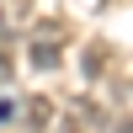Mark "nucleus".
<instances>
[{"label": "nucleus", "mask_w": 133, "mask_h": 133, "mask_svg": "<svg viewBox=\"0 0 133 133\" xmlns=\"http://www.w3.org/2000/svg\"><path fill=\"white\" fill-rule=\"evenodd\" d=\"M59 128H64V133H107V112L80 96V101H69V107L59 112Z\"/></svg>", "instance_id": "f257e3e1"}, {"label": "nucleus", "mask_w": 133, "mask_h": 133, "mask_svg": "<svg viewBox=\"0 0 133 133\" xmlns=\"http://www.w3.org/2000/svg\"><path fill=\"white\" fill-rule=\"evenodd\" d=\"M32 69H43V75H48V69H59V37H53V27H43L37 32V37H32Z\"/></svg>", "instance_id": "f03ea898"}, {"label": "nucleus", "mask_w": 133, "mask_h": 133, "mask_svg": "<svg viewBox=\"0 0 133 133\" xmlns=\"http://www.w3.org/2000/svg\"><path fill=\"white\" fill-rule=\"evenodd\" d=\"M21 107H27V112H21V117H27V128H43V123H48V117H53V107L43 101V96H27V101H21Z\"/></svg>", "instance_id": "7ed1b4c3"}, {"label": "nucleus", "mask_w": 133, "mask_h": 133, "mask_svg": "<svg viewBox=\"0 0 133 133\" xmlns=\"http://www.w3.org/2000/svg\"><path fill=\"white\" fill-rule=\"evenodd\" d=\"M16 112H21V101H0V123H16Z\"/></svg>", "instance_id": "20e7f679"}, {"label": "nucleus", "mask_w": 133, "mask_h": 133, "mask_svg": "<svg viewBox=\"0 0 133 133\" xmlns=\"http://www.w3.org/2000/svg\"><path fill=\"white\" fill-rule=\"evenodd\" d=\"M0 53H11V32H5V16H0Z\"/></svg>", "instance_id": "39448f33"}]
</instances>
